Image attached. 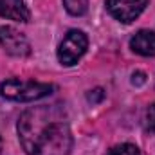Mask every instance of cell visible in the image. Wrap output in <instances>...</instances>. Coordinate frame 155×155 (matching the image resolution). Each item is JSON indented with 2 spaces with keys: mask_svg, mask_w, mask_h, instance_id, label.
Here are the masks:
<instances>
[{
  "mask_svg": "<svg viewBox=\"0 0 155 155\" xmlns=\"http://www.w3.org/2000/svg\"><path fill=\"white\" fill-rule=\"evenodd\" d=\"M20 144L27 155H71L72 132L60 105L27 108L18 119Z\"/></svg>",
  "mask_w": 155,
  "mask_h": 155,
  "instance_id": "1",
  "label": "cell"
},
{
  "mask_svg": "<svg viewBox=\"0 0 155 155\" xmlns=\"http://www.w3.org/2000/svg\"><path fill=\"white\" fill-rule=\"evenodd\" d=\"M56 87L49 83H38V81H27V79H5L0 85V94L5 99L20 101V103H31L41 97H47L52 94Z\"/></svg>",
  "mask_w": 155,
  "mask_h": 155,
  "instance_id": "2",
  "label": "cell"
},
{
  "mask_svg": "<svg viewBox=\"0 0 155 155\" xmlns=\"http://www.w3.org/2000/svg\"><path fill=\"white\" fill-rule=\"evenodd\" d=\"M87 47H88V38L83 31H78V29L69 31L58 47L60 63L65 67H71V65L78 63V60L87 52Z\"/></svg>",
  "mask_w": 155,
  "mask_h": 155,
  "instance_id": "3",
  "label": "cell"
},
{
  "mask_svg": "<svg viewBox=\"0 0 155 155\" xmlns=\"http://www.w3.org/2000/svg\"><path fill=\"white\" fill-rule=\"evenodd\" d=\"M0 45L9 56H15V58H25L31 52V45L27 38L11 25L0 27Z\"/></svg>",
  "mask_w": 155,
  "mask_h": 155,
  "instance_id": "4",
  "label": "cell"
},
{
  "mask_svg": "<svg viewBox=\"0 0 155 155\" xmlns=\"http://www.w3.org/2000/svg\"><path fill=\"white\" fill-rule=\"evenodd\" d=\"M148 5V0H107L108 13L121 24H132Z\"/></svg>",
  "mask_w": 155,
  "mask_h": 155,
  "instance_id": "5",
  "label": "cell"
},
{
  "mask_svg": "<svg viewBox=\"0 0 155 155\" xmlns=\"http://www.w3.org/2000/svg\"><path fill=\"white\" fill-rule=\"evenodd\" d=\"M0 16L15 22H29V9L24 0H0Z\"/></svg>",
  "mask_w": 155,
  "mask_h": 155,
  "instance_id": "6",
  "label": "cell"
},
{
  "mask_svg": "<svg viewBox=\"0 0 155 155\" xmlns=\"http://www.w3.org/2000/svg\"><path fill=\"white\" fill-rule=\"evenodd\" d=\"M130 47L141 56H155V33L146 29L135 33V36L130 40Z\"/></svg>",
  "mask_w": 155,
  "mask_h": 155,
  "instance_id": "7",
  "label": "cell"
},
{
  "mask_svg": "<svg viewBox=\"0 0 155 155\" xmlns=\"http://www.w3.org/2000/svg\"><path fill=\"white\" fill-rule=\"evenodd\" d=\"M63 5L72 16H81L87 13L88 0H63Z\"/></svg>",
  "mask_w": 155,
  "mask_h": 155,
  "instance_id": "8",
  "label": "cell"
},
{
  "mask_svg": "<svg viewBox=\"0 0 155 155\" xmlns=\"http://www.w3.org/2000/svg\"><path fill=\"white\" fill-rule=\"evenodd\" d=\"M107 155H139V148L134 146V144L124 143V144H117L112 150H108Z\"/></svg>",
  "mask_w": 155,
  "mask_h": 155,
  "instance_id": "9",
  "label": "cell"
},
{
  "mask_svg": "<svg viewBox=\"0 0 155 155\" xmlns=\"http://www.w3.org/2000/svg\"><path fill=\"white\" fill-rule=\"evenodd\" d=\"M146 128L150 132H155V103H152L146 110Z\"/></svg>",
  "mask_w": 155,
  "mask_h": 155,
  "instance_id": "10",
  "label": "cell"
},
{
  "mask_svg": "<svg viewBox=\"0 0 155 155\" xmlns=\"http://www.w3.org/2000/svg\"><path fill=\"white\" fill-rule=\"evenodd\" d=\"M88 101L90 103H99L103 97H105V92H103V88H94V90H90L88 92Z\"/></svg>",
  "mask_w": 155,
  "mask_h": 155,
  "instance_id": "11",
  "label": "cell"
},
{
  "mask_svg": "<svg viewBox=\"0 0 155 155\" xmlns=\"http://www.w3.org/2000/svg\"><path fill=\"white\" fill-rule=\"evenodd\" d=\"M144 81H146L144 72H135V74L132 76V83H134V85H143Z\"/></svg>",
  "mask_w": 155,
  "mask_h": 155,
  "instance_id": "12",
  "label": "cell"
},
{
  "mask_svg": "<svg viewBox=\"0 0 155 155\" xmlns=\"http://www.w3.org/2000/svg\"><path fill=\"white\" fill-rule=\"evenodd\" d=\"M0 152H2V137H0Z\"/></svg>",
  "mask_w": 155,
  "mask_h": 155,
  "instance_id": "13",
  "label": "cell"
}]
</instances>
